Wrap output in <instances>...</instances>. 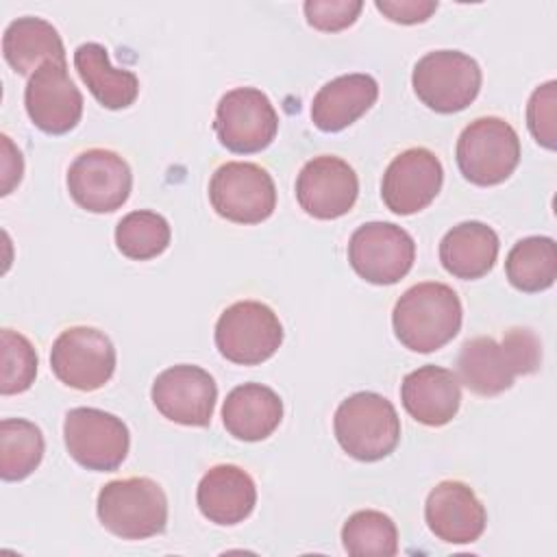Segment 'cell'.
<instances>
[{
    "label": "cell",
    "instance_id": "6da1fadb",
    "mask_svg": "<svg viewBox=\"0 0 557 557\" xmlns=\"http://www.w3.org/2000/svg\"><path fill=\"white\" fill-rule=\"evenodd\" d=\"M542 363V344L531 329L513 326L500 342L487 335L463 342L457 357L461 383L479 396H496L520 374H533Z\"/></svg>",
    "mask_w": 557,
    "mask_h": 557
},
{
    "label": "cell",
    "instance_id": "7a4b0ae2",
    "mask_svg": "<svg viewBox=\"0 0 557 557\" xmlns=\"http://www.w3.org/2000/svg\"><path fill=\"white\" fill-rule=\"evenodd\" d=\"M461 315V300L450 285L424 281L409 287L396 300L392 324L405 348L433 352L459 333Z\"/></svg>",
    "mask_w": 557,
    "mask_h": 557
},
{
    "label": "cell",
    "instance_id": "3957f363",
    "mask_svg": "<svg viewBox=\"0 0 557 557\" xmlns=\"http://www.w3.org/2000/svg\"><path fill=\"white\" fill-rule=\"evenodd\" d=\"M333 429L344 453L359 461H379L400 442V418L376 392H357L339 403Z\"/></svg>",
    "mask_w": 557,
    "mask_h": 557
},
{
    "label": "cell",
    "instance_id": "277c9868",
    "mask_svg": "<svg viewBox=\"0 0 557 557\" xmlns=\"http://www.w3.org/2000/svg\"><path fill=\"white\" fill-rule=\"evenodd\" d=\"M96 511L102 527L122 540H146L168 524L165 492L148 476L109 481L98 492Z\"/></svg>",
    "mask_w": 557,
    "mask_h": 557
},
{
    "label": "cell",
    "instance_id": "5b68a950",
    "mask_svg": "<svg viewBox=\"0 0 557 557\" xmlns=\"http://www.w3.org/2000/svg\"><path fill=\"white\" fill-rule=\"evenodd\" d=\"M455 157L466 181L481 187L498 185L518 168L520 139L503 117H476L461 131Z\"/></svg>",
    "mask_w": 557,
    "mask_h": 557
},
{
    "label": "cell",
    "instance_id": "8992f818",
    "mask_svg": "<svg viewBox=\"0 0 557 557\" xmlns=\"http://www.w3.org/2000/svg\"><path fill=\"white\" fill-rule=\"evenodd\" d=\"M479 63L459 50H433L418 59L411 85L422 104L437 113H457L474 102L481 89Z\"/></svg>",
    "mask_w": 557,
    "mask_h": 557
},
{
    "label": "cell",
    "instance_id": "52a82bcc",
    "mask_svg": "<svg viewBox=\"0 0 557 557\" xmlns=\"http://www.w3.org/2000/svg\"><path fill=\"white\" fill-rule=\"evenodd\" d=\"M283 344L278 315L259 300H239L222 311L215 322L220 355L237 366H259Z\"/></svg>",
    "mask_w": 557,
    "mask_h": 557
},
{
    "label": "cell",
    "instance_id": "ba28073f",
    "mask_svg": "<svg viewBox=\"0 0 557 557\" xmlns=\"http://www.w3.org/2000/svg\"><path fill=\"white\" fill-rule=\"evenodd\" d=\"M215 213L235 224H259L276 209V187L265 168L248 161L222 163L209 181Z\"/></svg>",
    "mask_w": 557,
    "mask_h": 557
},
{
    "label": "cell",
    "instance_id": "9c48e42d",
    "mask_svg": "<svg viewBox=\"0 0 557 557\" xmlns=\"http://www.w3.org/2000/svg\"><path fill=\"white\" fill-rule=\"evenodd\" d=\"M63 440L70 457L87 470L111 472L128 455L131 435L126 424L96 407H74L65 413Z\"/></svg>",
    "mask_w": 557,
    "mask_h": 557
},
{
    "label": "cell",
    "instance_id": "30bf717a",
    "mask_svg": "<svg viewBox=\"0 0 557 557\" xmlns=\"http://www.w3.org/2000/svg\"><path fill=\"white\" fill-rule=\"evenodd\" d=\"M213 131L226 150L252 154L272 144L278 131V115L261 89L235 87L220 98Z\"/></svg>",
    "mask_w": 557,
    "mask_h": 557
},
{
    "label": "cell",
    "instance_id": "8fae6325",
    "mask_svg": "<svg viewBox=\"0 0 557 557\" xmlns=\"http://www.w3.org/2000/svg\"><path fill=\"white\" fill-rule=\"evenodd\" d=\"M416 259L413 237L392 222L361 224L348 242V261L368 283L394 285L405 278Z\"/></svg>",
    "mask_w": 557,
    "mask_h": 557
},
{
    "label": "cell",
    "instance_id": "7c38bea8",
    "mask_svg": "<svg viewBox=\"0 0 557 557\" xmlns=\"http://www.w3.org/2000/svg\"><path fill=\"white\" fill-rule=\"evenodd\" d=\"M54 376L74 389H100L115 372V348L111 339L94 326L65 329L50 348Z\"/></svg>",
    "mask_w": 557,
    "mask_h": 557
},
{
    "label": "cell",
    "instance_id": "4fadbf2b",
    "mask_svg": "<svg viewBox=\"0 0 557 557\" xmlns=\"http://www.w3.org/2000/svg\"><path fill=\"white\" fill-rule=\"evenodd\" d=\"M133 187L128 163L113 150L89 148L81 152L67 170V191L72 200L91 213L120 209Z\"/></svg>",
    "mask_w": 557,
    "mask_h": 557
},
{
    "label": "cell",
    "instance_id": "5bb4252c",
    "mask_svg": "<svg viewBox=\"0 0 557 557\" xmlns=\"http://www.w3.org/2000/svg\"><path fill=\"white\" fill-rule=\"evenodd\" d=\"M24 104L30 122L48 135L70 133L83 115V94L67 74L65 63L46 61L28 78Z\"/></svg>",
    "mask_w": 557,
    "mask_h": 557
},
{
    "label": "cell",
    "instance_id": "9a60e30c",
    "mask_svg": "<svg viewBox=\"0 0 557 557\" xmlns=\"http://www.w3.org/2000/svg\"><path fill=\"white\" fill-rule=\"evenodd\" d=\"M150 396L163 418L185 426H207L213 418L218 385L207 370L178 363L157 374Z\"/></svg>",
    "mask_w": 557,
    "mask_h": 557
},
{
    "label": "cell",
    "instance_id": "2e32d148",
    "mask_svg": "<svg viewBox=\"0 0 557 557\" xmlns=\"http://www.w3.org/2000/svg\"><path fill=\"white\" fill-rule=\"evenodd\" d=\"M359 196L355 170L339 157L320 154L307 161L296 178V198L300 209L315 220H335L346 215Z\"/></svg>",
    "mask_w": 557,
    "mask_h": 557
},
{
    "label": "cell",
    "instance_id": "e0dca14e",
    "mask_svg": "<svg viewBox=\"0 0 557 557\" xmlns=\"http://www.w3.org/2000/svg\"><path fill=\"white\" fill-rule=\"evenodd\" d=\"M444 183L442 161L429 148H407L392 159L383 174L381 196L396 215L426 209Z\"/></svg>",
    "mask_w": 557,
    "mask_h": 557
},
{
    "label": "cell",
    "instance_id": "ac0fdd59",
    "mask_svg": "<svg viewBox=\"0 0 557 557\" xmlns=\"http://www.w3.org/2000/svg\"><path fill=\"white\" fill-rule=\"evenodd\" d=\"M424 520L437 540L446 544H472L483 535L487 513L470 485L442 481L426 496Z\"/></svg>",
    "mask_w": 557,
    "mask_h": 557
},
{
    "label": "cell",
    "instance_id": "d6986e66",
    "mask_svg": "<svg viewBox=\"0 0 557 557\" xmlns=\"http://www.w3.org/2000/svg\"><path fill=\"white\" fill-rule=\"evenodd\" d=\"M200 513L215 524L233 527L244 522L257 505V487L252 476L233 463L209 468L196 490Z\"/></svg>",
    "mask_w": 557,
    "mask_h": 557
},
{
    "label": "cell",
    "instance_id": "ffe728a7",
    "mask_svg": "<svg viewBox=\"0 0 557 557\" xmlns=\"http://www.w3.org/2000/svg\"><path fill=\"white\" fill-rule=\"evenodd\" d=\"M400 400L405 411L420 424L444 426L459 411L461 389L457 374L440 366H422L403 379Z\"/></svg>",
    "mask_w": 557,
    "mask_h": 557
},
{
    "label": "cell",
    "instance_id": "44dd1931",
    "mask_svg": "<svg viewBox=\"0 0 557 557\" xmlns=\"http://www.w3.org/2000/svg\"><path fill=\"white\" fill-rule=\"evenodd\" d=\"M281 420V396L261 383H244L233 387L222 405L224 429L242 442H261L270 437Z\"/></svg>",
    "mask_w": 557,
    "mask_h": 557
},
{
    "label": "cell",
    "instance_id": "7402d4cb",
    "mask_svg": "<svg viewBox=\"0 0 557 557\" xmlns=\"http://www.w3.org/2000/svg\"><path fill=\"white\" fill-rule=\"evenodd\" d=\"M379 98V85L370 74H344L313 96L311 122L324 133H337L357 122Z\"/></svg>",
    "mask_w": 557,
    "mask_h": 557
},
{
    "label": "cell",
    "instance_id": "603a6c76",
    "mask_svg": "<svg viewBox=\"0 0 557 557\" xmlns=\"http://www.w3.org/2000/svg\"><path fill=\"white\" fill-rule=\"evenodd\" d=\"M498 235L483 222H461L440 242V261L455 278L472 281L485 276L498 257Z\"/></svg>",
    "mask_w": 557,
    "mask_h": 557
},
{
    "label": "cell",
    "instance_id": "cb8c5ba5",
    "mask_svg": "<svg viewBox=\"0 0 557 557\" xmlns=\"http://www.w3.org/2000/svg\"><path fill=\"white\" fill-rule=\"evenodd\" d=\"M74 67L91 96L107 109H126L139 96V78L135 72L113 67L102 44H81L74 50Z\"/></svg>",
    "mask_w": 557,
    "mask_h": 557
},
{
    "label": "cell",
    "instance_id": "d4e9b609",
    "mask_svg": "<svg viewBox=\"0 0 557 557\" xmlns=\"http://www.w3.org/2000/svg\"><path fill=\"white\" fill-rule=\"evenodd\" d=\"M2 54L17 74H30L46 61L65 63L59 30L41 17H17L2 35Z\"/></svg>",
    "mask_w": 557,
    "mask_h": 557
},
{
    "label": "cell",
    "instance_id": "484cf974",
    "mask_svg": "<svg viewBox=\"0 0 557 557\" xmlns=\"http://www.w3.org/2000/svg\"><path fill=\"white\" fill-rule=\"evenodd\" d=\"M505 274L524 294L548 289L557 278L555 239L533 235L513 244L505 259Z\"/></svg>",
    "mask_w": 557,
    "mask_h": 557
},
{
    "label": "cell",
    "instance_id": "4316f807",
    "mask_svg": "<svg viewBox=\"0 0 557 557\" xmlns=\"http://www.w3.org/2000/svg\"><path fill=\"white\" fill-rule=\"evenodd\" d=\"M41 429L24 418H4L0 422V476L22 481L35 472L44 457Z\"/></svg>",
    "mask_w": 557,
    "mask_h": 557
},
{
    "label": "cell",
    "instance_id": "83f0119b",
    "mask_svg": "<svg viewBox=\"0 0 557 557\" xmlns=\"http://www.w3.org/2000/svg\"><path fill=\"white\" fill-rule=\"evenodd\" d=\"M342 544L352 557H394L398 553V529L387 513L361 509L344 522Z\"/></svg>",
    "mask_w": 557,
    "mask_h": 557
},
{
    "label": "cell",
    "instance_id": "f1b7e54d",
    "mask_svg": "<svg viewBox=\"0 0 557 557\" xmlns=\"http://www.w3.org/2000/svg\"><path fill=\"white\" fill-rule=\"evenodd\" d=\"M170 224L157 211H131L115 226V246L133 261L159 257L170 246Z\"/></svg>",
    "mask_w": 557,
    "mask_h": 557
},
{
    "label": "cell",
    "instance_id": "f546056e",
    "mask_svg": "<svg viewBox=\"0 0 557 557\" xmlns=\"http://www.w3.org/2000/svg\"><path fill=\"white\" fill-rule=\"evenodd\" d=\"M0 394L11 396L26 392L37 376V352L28 337L13 329H2L0 333Z\"/></svg>",
    "mask_w": 557,
    "mask_h": 557
},
{
    "label": "cell",
    "instance_id": "4dcf8cb0",
    "mask_svg": "<svg viewBox=\"0 0 557 557\" xmlns=\"http://www.w3.org/2000/svg\"><path fill=\"white\" fill-rule=\"evenodd\" d=\"M555 102H557V83L548 81L540 85L527 104V126L535 141L548 150H555Z\"/></svg>",
    "mask_w": 557,
    "mask_h": 557
},
{
    "label": "cell",
    "instance_id": "1f68e13d",
    "mask_svg": "<svg viewBox=\"0 0 557 557\" xmlns=\"http://www.w3.org/2000/svg\"><path fill=\"white\" fill-rule=\"evenodd\" d=\"M361 9L363 2L359 0H307L302 4L309 26L324 33H337L352 26Z\"/></svg>",
    "mask_w": 557,
    "mask_h": 557
},
{
    "label": "cell",
    "instance_id": "d6a6232c",
    "mask_svg": "<svg viewBox=\"0 0 557 557\" xmlns=\"http://www.w3.org/2000/svg\"><path fill=\"white\" fill-rule=\"evenodd\" d=\"M374 7L396 24H420L437 11L435 0H376Z\"/></svg>",
    "mask_w": 557,
    "mask_h": 557
},
{
    "label": "cell",
    "instance_id": "836d02e7",
    "mask_svg": "<svg viewBox=\"0 0 557 557\" xmlns=\"http://www.w3.org/2000/svg\"><path fill=\"white\" fill-rule=\"evenodd\" d=\"M2 139V196L11 194V189L22 181V172H24V161L20 150L13 148L11 139L7 135L0 137Z\"/></svg>",
    "mask_w": 557,
    "mask_h": 557
}]
</instances>
